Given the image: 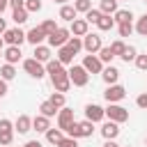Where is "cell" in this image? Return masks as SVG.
I'll use <instances>...</instances> for the list:
<instances>
[{
	"mask_svg": "<svg viewBox=\"0 0 147 147\" xmlns=\"http://www.w3.org/2000/svg\"><path fill=\"white\" fill-rule=\"evenodd\" d=\"M145 2H147V0H145Z\"/></svg>",
	"mask_w": 147,
	"mask_h": 147,
	"instance_id": "cell-56",
	"label": "cell"
},
{
	"mask_svg": "<svg viewBox=\"0 0 147 147\" xmlns=\"http://www.w3.org/2000/svg\"><path fill=\"white\" fill-rule=\"evenodd\" d=\"M14 76H16V69H14V64H9V62H5V64L0 67V78L9 83V80H11Z\"/></svg>",
	"mask_w": 147,
	"mask_h": 147,
	"instance_id": "cell-27",
	"label": "cell"
},
{
	"mask_svg": "<svg viewBox=\"0 0 147 147\" xmlns=\"http://www.w3.org/2000/svg\"><path fill=\"white\" fill-rule=\"evenodd\" d=\"M101 18V9H90V11H85V21L87 23H96Z\"/></svg>",
	"mask_w": 147,
	"mask_h": 147,
	"instance_id": "cell-40",
	"label": "cell"
},
{
	"mask_svg": "<svg viewBox=\"0 0 147 147\" xmlns=\"http://www.w3.org/2000/svg\"><path fill=\"white\" fill-rule=\"evenodd\" d=\"M21 46H7L5 51H2V57H5V62H9V64H16L18 60H21Z\"/></svg>",
	"mask_w": 147,
	"mask_h": 147,
	"instance_id": "cell-20",
	"label": "cell"
},
{
	"mask_svg": "<svg viewBox=\"0 0 147 147\" xmlns=\"http://www.w3.org/2000/svg\"><path fill=\"white\" fill-rule=\"evenodd\" d=\"M39 113H41V115H46V117H55V115H57V108H55V106H53V103L46 99V101H41Z\"/></svg>",
	"mask_w": 147,
	"mask_h": 147,
	"instance_id": "cell-31",
	"label": "cell"
},
{
	"mask_svg": "<svg viewBox=\"0 0 147 147\" xmlns=\"http://www.w3.org/2000/svg\"><path fill=\"white\" fill-rule=\"evenodd\" d=\"M113 18H115V23H131L133 21V11L131 9H117L113 14Z\"/></svg>",
	"mask_w": 147,
	"mask_h": 147,
	"instance_id": "cell-24",
	"label": "cell"
},
{
	"mask_svg": "<svg viewBox=\"0 0 147 147\" xmlns=\"http://www.w3.org/2000/svg\"><path fill=\"white\" fill-rule=\"evenodd\" d=\"M101 78H103V83H106V85H115V83L119 80V69H117V67H113V64H108V67H103Z\"/></svg>",
	"mask_w": 147,
	"mask_h": 147,
	"instance_id": "cell-14",
	"label": "cell"
},
{
	"mask_svg": "<svg viewBox=\"0 0 147 147\" xmlns=\"http://www.w3.org/2000/svg\"><path fill=\"white\" fill-rule=\"evenodd\" d=\"M96 55H99V60H101L103 64H110V62L115 60V55H113V51H110V46H101Z\"/></svg>",
	"mask_w": 147,
	"mask_h": 147,
	"instance_id": "cell-29",
	"label": "cell"
},
{
	"mask_svg": "<svg viewBox=\"0 0 147 147\" xmlns=\"http://www.w3.org/2000/svg\"><path fill=\"white\" fill-rule=\"evenodd\" d=\"M62 138H64L62 129H53V126H51V129L46 131V142H51V145H57Z\"/></svg>",
	"mask_w": 147,
	"mask_h": 147,
	"instance_id": "cell-26",
	"label": "cell"
},
{
	"mask_svg": "<svg viewBox=\"0 0 147 147\" xmlns=\"http://www.w3.org/2000/svg\"><path fill=\"white\" fill-rule=\"evenodd\" d=\"M23 147H44V145H41L39 140H28V142H25Z\"/></svg>",
	"mask_w": 147,
	"mask_h": 147,
	"instance_id": "cell-48",
	"label": "cell"
},
{
	"mask_svg": "<svg viewBox=\"0 0 147 147\" xmlns=\"http://www.w3.org/2000/svg\"><path fill=\"white\" fill-rule=\"evenodd\" d=\"M74 55H76V53H74V51H71V48L64 44V46H60V48H57V55H55V60H60V62L67 67V64H71V62H74Z\"/></svg>",
	"mask_w": 147,
	"mask_h": 147,
	"instance_id": "cell-21",
	"label": "cell"
},
{
	"mask_svg": "<svg viewBox=\"0 0 147 147\" xmlns=\"http://www.w3.org/2000/svg\"><path fill=\"white\" fill-rule=\"evenodd\" d=\"M140 37H147V14H142L140 18H138V23H136V28H133Z\"/></svg>",
	"mask_w": 147,
	"mask_h": 147,
	"instance_id": "cell-33",
	"label": "cell"
},
{
	"mask_svg": "<svg viewBox=\"0 0 147 147\" xmlns=\"http://www.w3.org/2000/svg\"><path fill=\"white\" fill-rule=\"evenodd\" d=\"M117 32H119V37H131L133 25L131 23H117Z\"/></svg>",
	"mask_w": 147,
	"mask_h": 147,
	"instance_id": "cell-39",
	"label": "cell"
},
{
	"mask_svg": "<svg viewBox=\"0 0 147 147\" xmlns=\"http://www.w3.org/2000/svg\"><path fill=\"white\" fill-rule=\"evenodd\" d=\"M9 7V0H0V16H2V11Z\"/></svg>",
	"mask_w": 147,
	"mask_h": 147,
	"instance_id": "cell-49",
	"label": "cell"
},
{
	"mask_svg": "<svg viewBox=\"0 0 147 147\" xmlns=\"http://www.w3.org/2000/svg\"><path fill=\"white\" fill-rule=\"evenodd\" d=\"M103 147H119V145H117L115 140H106V145H103Z\"/></svg>",
	"mask_w": 147,
	"mask_h": 147,
	"instance_id": "cell-51",
	"label": "cell"
},
{
	"mask_svg": "<svg viewBox=\"0 0 147 147\" xmlns=\"http://www.w3.org/2000/svg\"><path fill=\"white\" fill-rule=\"evenodd\" d=\"M53 87H55V92H69V87H71L69 76H67V78H57V80H53Z\"/></svg>",
	"mask_w": 147,
	"mask_h": 147,
	"instance_id": "cell-32",
	"label": "cell"
},
{
	"mask_svg": "<svg viewBox=\"0 0 147 147\" xmlns=\"http://www.w3.org/2000/svg\"><path fill=\"white\" fill-rule=\"evenodd\" d=\"M39 28H41V30H44V34L48 37V34H51V32H53V30H55L57 25H55V21H53V18H46V21H44V23H41Z\"/></svg>",
	"mask_w": 147,
	"mask_h": 147,
	"instance_id": "cell-41",
	"label": "cell"
},
{
	"mask_svg": "<svg viewBox=\"0 0 147 147\" xmlns=\"http://www.w3.org/2000/svg\"><path fill=\"white\" fill-rule=\"evenodd\" d=\"M55 147H78V140H76V138H69V136H67V138H62V140H60V142H57Z\"/></svg>",
	"mask_w": 147,
	"mask_h": 147,
	"instance_id": "cell-44",
	"label": "cell"
},
{
	"mask_svg": "<svg viewBox=\"0 0 147 147\" xmlns=\"http://www.w3.org/2000/svg\"><path fill=\"white\" fill-rule=\"evenodd\" d=\"M67 74H69L71 85H76V87H85V85L90 83V74L85 71L83 64H71V69H69Z\"/></svg>",
	"mask_w": 147,
	"mask_h": 147,
	"instance_id": "cell-2",
	"label": "cell"
},
{
	"mask_svg": "<svg viewBox=\"0 0 147 147\" xmlns=\"http://www.w3.org/2000/svg\"><path fill=\"white\" fill-rule=\"evenodd\" d=\"M44 67H46V74L51 76V83H53V80H57V78H67V76H69V74H67V69H64V64H62L60 60H53V57H51Z\"/></svg>",
	"mask_w": 147,
	"mask_h": 147,
	"instance_id": "cell-6",
	"label": "cell"
},
{
	"mask_svg": "<svg viewBox=\"0 0 147 147\" xmlns=\"http://www.w3.org/2000/svg\"><path fill=\"white\" fill-rule=\"evenodd\" d=\"M23 69H25V74H28V76H32V78H37V80L46 76V67H44L41 62H37L34 57L23 60Z\"/></svg>",
	"mask_w": 147,
	"mask_h": 147,
	"instance_id": "cell-5",
	"label": "cell"
},
{
	"mask_svg": "<svg viewBox=\"0 0 147 147\" xmlns=\"http://www.w3.org/2000/svg\"><path fill=\"white\" fill-rule=\"evenodd\" d=\"M69 37H71V32H69V28H55L46 39H48V46L51 48H60V46H64L67 41H69Z\"/></svg>",
	"mask_w": 147,
	"mask_h": 147,
	"instance_id": "cell-3",
	"label": "cell"
},
{
	"mask_svg": "<svg viewBox=\"0 0 147 147\" xmlns=\"http://www.w3.org/2000/svg\"><path fill=\"white\" fill-rule=\"evenodd\" d=\"M67 46L74 51V53H78V51H83V37H69V41H67Z\"/></svg>",
	"mask_w": 147,
	"mask_h": 147,
	"instance_id": "cell-35",
	"label": "cell"
},
{
	"mask_svg": "<svg viewBox=\"0 0 147 147\" xmlns=\"http://www.w3.org/2000/svg\"><path fill=\"white\" fill-rule=\"evenodd\" d=\"M103 115H106L108 119L117 122V124H122V122L129 119V110H126L124 106H119V103H108V108H103Z\"/></svg>",
	"mask_w": 147,
	"mask_h": 147,
	"instance_id": "cell-4",
	"label": "cell"
},
{
	"mask_svg": "<svg viewBox=\"0 0 147 147\" xmlns=\"http://www.w3.org/2000/svg\"><path fill=\"white\" fill-rule=\"evenodd\" d=\"M74 122V110L71 108H60L57 110V129H62V131H67V126Z\"/></svg>",
	"mask_w": 147,
	"mask_h": 147,
	"instance_id": "cell-13",
	"label": "cell"
},
{
	"mask_svg": "<svg viewBox=\"0 0 147 147\" xmlns=\"http://www.w3.org/2000/svg\"><path fill=\"white\" fill-rule=\"evenodd\" d=\"M74 9L80 11V14H85V11L92 9V2H90V0H74Z\"/></svg>",
	"mask_w": 147,
	"mask_h": 147,
	"instance_id": "cell-38",
	"label": "cell"
},
{
	"mask_svg": "<svg viewBox=\"0 0 147 147\" xmlns=\"http://www.w3.org/2000/svg\"><path fill=\"white\" fill-rule=\"evenodd\" d=\"M14 140V129H0V145H11Z\"/></svg>",
	"mask_w": 147,
	"mask_h": 147,
	"instance_id": "cell-34",
	"label": "cell"
},
{
	"mask_svg": "<svg viewBox=\"0 0 147 147\" xmlns=\"http://www.w3.org/2000/svg\"><path fill=\"white\" fill-rule=\"evenodd\" d=\"M76 14H78V11L74 9V5H60V14H57V16H60L62 21L71 23V21L76 18Z\"/></svg>",
	"mask_w": 147,
	"mask_h": 147,
	"instance_id": "cell-22",
	"label": "cell"
},
{
	"mask_svg": "<svg viewBox=\"0 0 147 147\" xmlns=\"http://www.w3.org/2000/svg\"><path fill=\"white\" fill-rule=\"evenodd\" d=\"M103 96H106V101H108V103H119V101L126 96V90H124L122 85H117V83H115V85H108V87H106Z\"/></svg>",
	"mask_w": 147,
	"mask_h": 147,
	"instance_id": "cell-10",
	"label": "cell"
},
{
	"mask_svg": "<svg viewBox=\"0 0 147 147\" xmlns=\"http://www.w3.org/2000/svg\"><path fill=\"white\" fill-rule=\"evenodd\" d=\"M30 14L32 11H41V0H25V5H23Z\"/></svg>",
	"mask_w": 147,
	"mask_h": 147,
	"instance_id": "cell-42",
	"label": "cell"
},
{
	"mask_svg": "<svg viewBox=\"0 0 147 147\" xmlns=\"http://www.w3.org/2000/svg\"><path fill=\"white\" fill-rule=\"evenodd\" d=\"M44 39H46V34H44V30H41V28H39V25H37V28H32V30H28V32H25V41H30V44H32V46H39V44H41V41H44Z\"/></svg>",
	"mask_w": 147,
	"mask_h": 147,
	"instance_id": "cell-18",
	"label": "cell"
},
{
	"mask_svg": "<svg viewBox=\"0 0 147 147\" xmlns=\"http://www.w3.org/2000/svg\"><path fill=\"white\" fill-rule=\"evenodd\" d=\"M117 2H119V0H117Z\"/></svg>",
	"mask_w": 147,
	"mask_h": 147,
	"instance_id": "cell-57",
	"label": "cell"
},
{
	"mask_svg": "<svg viewBox=\"0 0 147 147\" xmlns=\"http://www.w3.org/2000/svg\"><path fill=\"white\" fill-rule=\"evenodd\" d=\"M69 32H71V37H85V34L90 32V23H87L85 18H74Z\"/></svg>",
	"mask_w": 147,
	"mask_h": 147,
	"instance_id": "cell-12",
	"label": "cell"
},
{
	"mask_svg": "<svg viewBox=\"0 0 147 147\" xmlns=\"http://www.w3.org/2000/svg\"><path fill=\"white\" fill-rule=\"evenodd\" d=\"M34 60L37 62H41V64H46L51 57H53V53H51V46H44V44H39V46H34Z\"/></svg>",
	"mask_w": 147,
	"mask_h": 147,
	"instance_id": "cell-19",
	"label": "cell"
},
{
	"mask_svg": "<svg viewBox=\"0 0 147 147\" xmlns=\"http://www.w3.org/2000/svg\"><path fill=\"white\" fill-rule=\"evenodd\" d=\"M83 67H85L87 74H101V71H103V62H101L99 55H94V53H87V55L83 57Z\"/></svg>",
	"mask_w": 147,
	"mask_h": 147,
	"instance_id": "cell-9",
	"label": "cell"
},
{
	"mask_svg": "<svg viewBox=\"0 0 147 147\" xmlns=\"http://www.w3.org/2000/svg\"><path fill=\"white\" fill-rule=\"evenodd\" d=\"M106 115H103V108L99 106V103H87L85 106V119H90L92 124H96V122H101Z\"/></svg>",
	"mask_w": 147,
	"mask_h": 147,
	"instance_id": "cell-11",
	"label": "cell"
},
{
	"mask_svg": "<svg viewBox=\"0 0 147 147\" xmlns=\"http://www.w3.org/2000/svg\"><path fill=\"white\" fill-rule=\"evenodd\" d=\"M14 131H18V133L32 131V117H30V115H18L16 122H14Z\"/></svg>",
	"mask_w": 147,
	"mask_h": 147,
	"instance_id": "cell-16",
	"label": "cell"
},
{
	"mask_svg": "<svg viewBox=\"0 0 147 147\" xmlns=\"http://www.w3.org/2000/svg\"><path fill=\"white\" fill-rule=\"evenodd\" d=\"M136 103H138V108H147V92H142V94L136 99Z\"/></svg>",
	"mask_w": 147,
	"mask_h": 147,
	"instance_id": "cell-45",
	"label": "cell"
},
{
	"mask_svg": "<svg viewBox=\"0 0 147 147\" xmlns=\"http://www.w3.org/2000/svg\"><path fill=\"white\" fill-rule=\"evenodd\" d=\"M2 51H5V39L0 37V53H2Z\"/></svg>",
	"mask_w": 147,
	"mask_h": 147,
	"instance_id": "cell-52",
	"label": "cell"
},
{
	"mask_svg": "<svg viewBox=\"0 0 147 147\" xmlns=\"http://www.w3.org/2000/svg\"><path fill=\"white\" fill-rule=\"evenodd\" d=\"M96 28H99L101 32H108V30L115 28V18H113L110 14H101V18L96 21Z\"/></svg>",
	"mask_w": 147,
	"mask_h": 147,
	"instance_id": "cell-23",
	"label": "cell"
},
{
	"mask_svg": "<svg viewBox=\"0 0 147 147\" xmlns=\"http://www.w3.org/2000/svg\"><path fill=\"white\" fill-rule=\"evenodd\" d=\"M32 129L37 131V133H46L48 129H51V117H46V115H37V117H32Z\"/></svg>",
	"mask_w": 147,
	"mask_h": 147,
	"instance_id": "cell-17",
	"label": "cell"
},
{
	"mask_svg": "<svg viewBox=\"0 0 147 147\" xmlns=\"http://www.w3.org/2000/svg\"><path fill=\"white\" fill-rule=\"evenodd\" d=\"M0 55H2V53H0Z\"/></svg>",
	"mask_w": 147,
	"mask_h": 147,
	"instance_id": "cell-55",
	"label": "cell"
},
{
	"mask_svg": "<svg viewBox=\"0 0 147 147\" xmlns=\"http://www.w3.org/2000/svg\"><path fill=\"white\" fill-rule=\"evenodd\" d=\"M124 48H126V44H124L122 39H115V41L110 44V51H113V55H115V57H119V55L124 53Z\"/></svg>",
	"mask_w": 147,
	"mask_h": 147,
	"instance_id": "cell-36",
	"label": "cell"
},
{
	"mask_svg": "<svg viewBox=\"0 0 147 147\" xmlns=\"http://www.w3.org/2000/svg\"><path fill=\"white\" fill-rule=\"evenodd\" d=\"M2 39H5L7 46H21V44L25 41V32H23L18 25H16V28H7L5 34H2Z\"/></svg>",
	"mask_w": 147,
	"mask_h": 147,
	"instance_id": "cell-7",
	"label": "cell"
},
{
	"mask_svg": "<svg viewBox=\"0 0 147 147\" xmlns=\"http://www.w3.org/2000/svg\"><path fill=\"white\" fill-rule=\"evenodd\" d=\"M101 136H103L106 140H115V138L119 136V124L113 122V119H108V122L101 126Z\"/></svg>",
	"mask_w": 147,
	"mask_h": 147,
	"instance_id": "cell-15",
	"label": "cell"
},
{
	"mask_svg": "<svg viewBox=\"0 0 147 147\" xmlns=\"http://www.w3.org/2000/svg\"><path fill=\"white\" fill-rule=\"evenodd\" d=\"M55 5H67V0H53Z\"/></svg>",
	"mask_w": 147,
	"mask_h": 147,
	"instance_id": "cell-53",
	"label": "cell"
},
{
	"mask_svg": "<svg viewBox=\"0 0 147 147\" xmlns=\"http://www.w3.org/2000/svg\"><path fill=\"white\" fill-rule=\"evenodd\" d=\"M133 62H136V67H138L140 71H147V53H145V55H136Z\"/></svg>",
	"mask_w": 147,
	"mask_h": 147,
	"instance_id": "cell-43",
	"label": "cell"
},
{
	"mask_svg": "<svg viewBox=\"0 0 147 147\" xmlns=\"http://www.w3.org/2000/svg\"><path fill=\"white\" fill-rule=\"evenodd\" d=\"M23 5H25V0H9V7L11 9H21Z\"/></svg>",
	"mask_w": 147,
	"mask_h": 147,
	"instance_id": "cell-46",
	"label": "cell"
},
{
	"mask_svg": "<svg viewBox=\"0 0 147 147\" xmlns=\"http://www.w3.org/2000/svg\"><path fill=\"white\" fill-rule=\"evenodd\" d=\"M136 55H138L136 46H126V48H124V53H122L119 57H122L124 62H133V60H136Z\"/></svg>",
	"mask_w": 147,
	"mask_h": 147,
	"instance_id": "cell-37",
	"label": "cell"
},
{
	"mask_svg": "<svg viewBox=\"0 0 147 147\" xmlns=\"http://www.w3.org/2000/svg\"><path fill=\"white\" fill-rule=\"evenodd\" d=\"M99 9H101V14H110V16H113L119 7H117V0H101Z\"/></svg>",
	"mask_w": 147,
	"mask_h": 147,
	"instance_id": "cell-28",
	"label": "cell"
},
{
	"mask_svg": "<svg viewBox=\"0 0 147 147\" xmlns=\"http://www.w3.org/2000/svg\"><path fill=\"white\" fill-rule=\"evenodd\" d=\"M101 46H103V41H101V34H99V32H87V34L83 37V51L96 55Z\"/></svg>",
	"mask_w": 147,
	"mask_h": 147,
	"instance_id": "cell-8",
	"label": "cell"
},
{
	"mask_svg": "<svg viewBox=\"0 0 147 147\" xmlns=\"http://www.w3.org/2000/svg\"><path fill=\"white\" fill-rule=\"evenodd\" d=\"M5 94H7V80H2V78H0V99H2Z\"/></svg>",
	"mask_w": 147,
	"mask_h": 147,
	"instance_id": "cell-47",
	"label": "cell"
},
{
	"mask_svg": "<svg viewBox=\"0 0 147 147\" xmlns=\"http://www.w3.org/2000/svg\"><path fill=\"white\" fill-rule=\"evenodd\" d=\"M5 30H7V23H5V18L0 16V34H5Z\"/></svg>",
	"mask_w": 147,
	"mask_h": 147,
	"instance_id": "cell-50",
	"label": "cell"
},
{
	"mask_svg": "<svg viewBox=\"0 0 147 147\" xmlns=\"http://www.w3.org/2000/svg\"><path fill=\"white\" fill-rule=\"evenodd\" d=\"M48 101L60 110V108H64V103H67V96H64V92H53L51 96H48Z\"/></svg>",
	"mask_w": 147,
	"mask_h": 147,
	"instance_id": "cell-30",
	"label": "cell"
},
{
	"mask_svg": "<svg viewBox=\"0 0 147 147\" xmlns=\"http://www.w3.org/2000/svg\"><path fill=\"white\" fill-rule=\"evenodd\" d=\"M92 133H94V124H92L90 119H85V122H76V119H74V122L67 126V136H69V138H76V140H78V138H90Z\"/></svg>",
	"mask_w": 147,
	"mask_h": 147,
	"instance_id": "cell-1",
	"label": "cell"
},
{
	"mask_svg": "<svg viewBox=\"0 0 147 147\" xmlns=\"http://www.w3.org/2000/svg\"><path fill=\"white\" fill-rule=\"evenodd\" d=\"M28 16H30V11H28L25 7H21V9H11V18H14L16 25H23V23L28 21Z\"/></svg>",
	"mask_w": 147,
	"mask_h": 147,
	"instance_id": "cell-25",
	"label": "cell"
},
{
	"mask_svg": "<svg viewBox=\"0 0 147 147\" xmlns=\"http://www.w3.org/2000/svg\"><path fill=\"white\" fill-rule=\"evenodd\" d=\"M0 147H11V145H0Z\"/></svg>",
	"mask_w": 147,
	"mask_h": 147,
	"instance_id": "cell-54",
	"label": "cell"
}]
</instances>
